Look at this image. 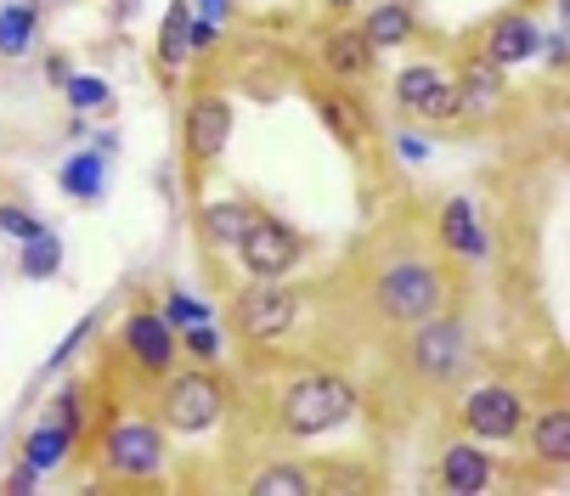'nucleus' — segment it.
Here are the masks:
<instances>
[{
	"label": "nucleus",
	"mask_w": 570,
	"mask_h": 496,
	"mask_svg": "<svg viewBox=\"0 0 570 496\" xmlns=\"http://www.w3.org/2000/svg\"><path fill=\"white\" fill-rule=\"evenodd\" d=\"M125 350L136 356V367H141V373L165 378V373H170V361H176V334H170L165 310H136V316L125 321Z\"/></svg>",
	"instance_id": "9"
},
{
	"label": "nucleus",
	"mask_w": 570,
	"mask_h": 496,
	"mask_svg": "<svg viewBox=\"0 0 570 496\" xmlns=\"http://www.w3.org/2000/svg\"><path fill=\"white\" fill-rule=\"evenodd\" d=\"M367 46L373 51H390V46H401L406 34H413V7H401V0H384V7H373V18H367Z\"/></svg>",
	"instance_id": "22"
},
{
	"label": "nucleus",
	"mask_w": 570,
	"mask_h": 496,
	"mask_svg": "<svg viewBox=\"0 0 570 496\" xmlns=\"http://www.w3.org/2000/svg\"><path fill=\"white\" fill-rule=\"evenodd\" d=\"M220 411H226L220 378H209V373H181V378H170V389H165V424H170V429L204 435V429L220 424Z\"/></svg>",
	"instance_id": "4"
},
{
	"label": "nucleus",
	"mask_w": 570,
	"mask_h": 496,
	"mask_svg": "<svg viewBox=\"0 0 570 496\" xmlns=\"http://www.w3.org/2000/svg\"><path fill=\"white\" fill-rule=\"evenodd\" d=\"M413 367H419V378H430V384L463 378L469 345H463V327H458L452 316H424L419 339H413Z\"/></svg>",
	"instance_id": "6"
},
{
	"label": "nucleus",
	"mask_w": 570,
	"mask_h": 496,
	"mask_svg": "<svg viewBox=\"0 0 570 496\" xmlns=\"http://www.w3.org/2000/svg\"><path fill=\"white\" fill-rule=\"evenodd\" d=\"M35 485H40V468H35V463L23 457V463H18V468L7 474V490H35Z\"/></svg>",
	"instance_id": "34"
},
{
	"label": "nucleus",
	"mask_w": 570,
	"mask_h": 496,
	"mask_svg": "<svg viewBox=\"0 0 570 496\" xmlns=\"http://www.w3.org/2000/svg\"><path fill=\"white\" fill-rule=\"evenodd\" d=\"M294 316H299V299L288 288H272V282H255L232 299V327L243 339H277L294 327Z\"/></svg>",
	"instance_id": "5"
},
{
	"label": "nucleus",
	"mask_w": 570,
	"mask_h": 496,
	"mask_svg": "<svg viewBox=\"0 0 570 496\" xmlns=\"http://www.w3.org/2000/svg\"><path fill=\"white\" fill-rule=\"evenodd\" d=\"M187 57H193V7L176 0V7H165V23H158V62L181 68Z\"/></svg>",
	"instance_id": "18"
},
{
	"label": "nucleus",
	"mask_w": 570,
	"mask_h": 496,
	"mask_svg": "<svg viewBox=\"0 0 570 496\" xmlns=\"http://www.w3.org/2000/svg\"><path fill=\"white\" fill-rule=\"evenodd\" d=\"M446 299L441 288V271L435 266H419V260H395L384 277H379V310L395 316V321H424L435 316Z\"/></svg>",
	"instance_id": "2"
},
{
	"label": "nucleus",
	"mask_w": 570,
	"mask_h": 496,
	"mask_svg": "<svg viewBox=\"0 0 570 496\" xmlns=\"http://www.w3.org/2000/svg\"><path fill=\"white\" fill-rule=\"evenodd\" d=\"M46 79H51V86H62V79H68V62H62V57H46Z\"/></svg>",
	"instance_id": "37"
},
{
	"label": "nucleus",
	"mask_w": 570,
	"mask_h": 496,
	"mask_svg": "<svg viewBox=\"0 0 570 496\" xmlns=\"http://www.w3.org/2000/svg\"><path fill=\"white\" fill-rule=\"evenodd\" d=\"M57 271H62V237H57V231L23 237V277H29V282H46V277H57Z\"/></svg>",
	"instance_id": "23"
},
{
	"label": "nucleus",
	"mask_w": 570,
	"mask_h": 496,
	"mask_svg": "<svg viewBox=\"0 0 570 496\" xmlns=\"http://www.w3.org/2000/svg\"><path fill=\"white\" fill-rule=\"evenodd\" d=\"M249 220H255V209H249V204H237V198H226V204H204V237H209L215 248H237V237L249 231Z\"/></svg>",
	"instance_id": "20"
},
{
	"label": "nucleus",
	"mask_w": 570,
	"mask_h": 496,
	"mask_svg": "<svg viewBox=\"0 0 570 496\" xmlns=\"http://www.w3.org/2000/svg\"><path fill=\"white\" fill-rule=\"evenodd\" d=\"M520 395L514 389H503V384H480V389H469V400H463V424H469V435L485 446V440H514L520 435Z\"/></svg>",
	"instance_id": "8"
},
{
	"label": "nucleus",
	"mask_w": 570,
	"mask_h": 496,
	"mask_svg": "<svg viewBox=\"0 0 570 496\" xmlns=\"http://www.w3.org/2000/svg\"><path fill=\"white\" fill-rule=\"evenodd\" d=\"M395 152H401L406 163H424V158H430V141H424V136H413V130H406V136H395Z\"/></svg>",
	"instance_id": "33"
},
{
	"label": "nucleus",
	"mask_w": 570,
	"mask_h": 496,
	"mask_svg": "<svg viewBox=\"0 0 570 496\" xmlns=\"http://www.w3.org/2000/svg\"><path fill=\"white\" fill-rule=\"evenodd\" d=\"M187 350H193L198 361H215V356H220V334H215L209 321H193V327H187Z\"/></svg>",
	"instance_id": "32"
},
{
	"label": "nucleus",
	"mask_w": 570,
	"mask_h": 496,
	"mask_svg": "<svg viewBox=\"0 0 570 496\" xmlns=\"http://www.w3.org/2000/svg\"><path fill=\"white\" fill-rule=\"evenodd\" d=\"M316 108H322V119H328V130H334L340 141H362V136H367V119H362V108H356L351 97L322 91V97H316Z\"/></svg>",
	"instance_id": "24"
},
{
	"label": "nucleus",
	"mask_w": 570,
	"mask_h": 496,
	"mask_svg": "<svg viewBox=\"0 0 570 496\" xmlns=\"http://www.w3.org/2000/svg\"><path fill=\"white\" fill-rule=\"evenodd\" d=\"M68 452H73V435H68L62 424H51V418H46V424H40V429L29 435V446H23V457H29V463H35L40 474H46V468H57V463H62Z\"/></svg>",
	"instance_id": "25"
},
{
	"label": "nucleus",
	"mask_w": 570,
	"mask_h": 496,
	"mask_svg": "<svg viewBox=\"0 0 570 496\" xmlns=\"http://www.w3.org/2000/svg\"><path fill=\"white\" fill-rule=\"evenodd\" d=\"M351 411H356V389L345 378H328V373H305L283 389V429L299 435V440L340 429Z\"/></svg>",
	"instance_id": "1"
},
{
	"label": "nucleus",
	"mask_w": 570,
	"mask_h": 496,
	"mask_svg": "<svg viewBox=\"0 0 570 496\" xmlns=\"http://www.w3.org/2000/svg\"><path fill=\"white\" fill-rule=\"evenodd\" d=\"M232 141V108L220 97H198L187 113V152L193 158H220Z\"/></svg>",
	"instance_id": "12"
},
{
	"label": "nucleus",
	"mask_w": 570,
	"mask_h": 496,
	"mask_svg": "<svg viewBox=\"0 0 570 496\" xmlns=\"http://www.w3.org/2000/svg\"><path fill=\"white\" fill-rule=\"evenodd\" d=\"M328 7H340V12H345V7H356V0H328Z\"/></svg>",
	"instance_id": "39"
},
{
	"label": "nucleus",
	"mask_w": 570,
	"mask_h": 496,
	"mask_svg": "<svg viewBox=\"0 0 570 496\" xmlns=\"http://www.w3.org/2000/svg\"><path fill=\"white\" fill-rule=\"evenodd\" d=\"M102 463H108V474H119V479H153L158 468H165V435H158L153 424H141V418L108 424V435H102Z\"/></svg>",
	"instance_id": "3"
},
{
	"label": "nucleus",
	"mask_w": 570,
	"mask_h": 496,
	"mask_svg": "<svg viewBox=\"0 0 570 496\" xmlns=\"http://www.w3.org/2000/svg\"><path fill=\"white\" fill-rule=\"evenodd\" d=\"M51 424H62L73 440H79V424H86V411H79V389L68 384V389H57V400H51V411H46Z\"/></svg>",
	"instance_id": "28"
},
{
	"label": "nucleus",
	"mask_w": 570,
	"mask_h": 496,
	"mask_svg": "<svg viewBox=\"0 0 570 496\" xmlns=\"http://www.w3.org/2000/svg\"><path fill=\"white\" fill-rule=\"evenodd\" d=\"M102 176H108V158L91 147V152H73V158L62 163L57 187H62L68 198H79V204H91V198H102Z\"/></svg>",
	"instance_id": "17"
},
{
	"label": "nucleus",
	"mask_w": 570,
	"mask_h": 496,
	"mask_svg": "<svg viewBox=\"0 0 570 496\" xmlns=\"http://www.w3.org/2000/svg\"><path fill=\"white\" fill-rule=\"evenodd\" d=\"M220 40V23H209V18H193V51H204V46H215Z\"/></svg>",
	"instance_id": "35"
},
{
	"label": "nucleus",
	"mask_w": 570,
	"mask_h": 496,
	"mask_svg": "<svg viewBox=\"0 0 570 496\" xmlns=\"http://www.w3.org/2000/svg\"><path fill=\"white\" fill-rule=\"evenodd\" d=\"M441 479H446V490H485L492 485V457H485L474 440H463V446H446L441 452Z\"/></svg>",
	"instance_id": "14"
},
{
	"label": "nucleus",
	"mask_w": 570,
	"mask_h": 496,
	"mask_svg": "<svg viewBox=\"0 0 570 496\" xmlns=\"http://www.w3.org/2000/svg\"><path fill=\"white\" fill-rule=\"evenodd\" d=\"M165 321H170V327H193V321H209V310H204L198 299H187V294H170V299H165Z\"/></svg>",
	"instance_id": "31"
},
{
	"label": "nucleus",
	"mask_w": 570,
	"mask_h": 496,
	"mask_svg": "<svg viewBox=\"0 0 570 496\" xmlns=\"http://www.w3.org/2000/svg\"><path fill=\"white\" fill-rule=\"evenodd\" d=\"M322 62H328L340 79H362L367 68H373V46H367V34L362 29H334L328 40H322Z\"/></svg>",
	"instance_id": "16"
},
{
	"label": "nucleus",
	"mask_w": 570,
	"mask_h": 496,
	"mask_svg": "<svg viewBox=\"0 0 570 496\" xmlns=\"http://www.w3.org/2000/svg\"><path fill=\"white\" fill-rule=\"evenodd\" d=\"M91 334H97V316H86V321H79V327H73V334H68V339H62V345L51 350V361H46V373H62V367H68V356H73L79 345H86Z\"/></svg>",
	"instance_id": "30"
},
{
	"label": "nucleus",
	"mask_w": 570,
	"mask_h": 496,
	"mask_svg": "<svg viewBox=\"0 0 570 496\" xmlns=\"http://www.w3.org/2000/svg\"><path fill=\"white\" fill-rule=\"evenodd\" d=\"M0 231H7V237H35V231H46V220L40 215H29V209H18V204H0Z\"/></svg>",
	"instance_id": "29"
},
{
	"label": "nucleus",
	"mask_w": 570,
	"mask_h": 496,
	"mask_svg": "<svg viewBox=\"0 0 570 496\" xmlns=\"http://www.w3.org/2000/svg\"><path fill=\"white\" fill-rule=\"evenodd\" d=\"M537 51H548V62H564V40H559V34H548Z\"/></svg>",
	"instance_id": "38"
},
{
	"label": "nucleus",
	"mask_w": 570,
	"mask_h": 496,
	"mask_svg": "<svg viewBox=\"0 0 570 496\" xmlns=\"http://www.w3.org/2000/svg\"><path fill=\"white\" fill-rule=\"evenodd\" d=\"M395 102L406 113H424V119H452L458 113V91L446 86L430 62H413V68L395 73Z\"/></svg>",
	"instance_id": "10"
},
{
	"label": "nucleus",
	"mask_w": 570,
	"mask_h": 496,
	"mask_svg": "<svg viewBox=\"0 0 570 496\" xmlns=\"http://www.w3.org/2000/svg\"><path fill=\"white\" fill-rule=\"evenodd\" d=\"M62 97H68L73 113H91V108L108 102V79H97V73H68V79H62Z\"/></svg>",
	"instance_id": "26"
},
{
	"label": "nucleus",
	"mask_w": 570,
	"mask_h": 496,
	"mask_svg": "<svg viewBox=\"0 0 570 496\" xmlns=\"http://www.w3.org/2000/svg\"><path fill=\"white\" fill-rule=\"evenodd\" d=\"M193 12H198V18H209V23H220V18L232 12V0H193Z\"/></svg>",
	"instance_id": "36"
},
{
	"label": "nucleus",
	"mask_w": 570,
	"mask_h": 496,
	"mask_svg": "<svg viewBox=\"0 0 570 496\" xmlns=\"http://www.w3.org/2000/svg\"><path fill=\"white\" fill-rule=\"evenodd\" d=\"M255 490L261 496H299V490H311V479H305V468H266L255 479Z\"/></svg>",
	"instance_id": "27"
},
{
	"label": "nucleus",
	"mask_w": 570,
	"mask_h": 496,
	"mask_svg": "<svg viewBox=\"0 0 570 496\" xmlns=\"http://www.w3.org/2000/svg\"><path fill=\"white\" fill-rule=\"evenodd\" d=\"M537 46H542V29H537L525 12H509V18H498L492 29H485L480 57H485V62H498V68H520V62L537 57Z\"/></svg>",
	"instance_id": "11"
},
{
	"label": "nucleus",
	"mask_w": 570,
	"mask_h": 496,
	"mask_svg": "<svg viewBox=\"0 0 570 496\" xmlns=\"http://www.w3.org/2000/svg\"><path fill=\"white\" fill-rule=\"evenodd\" d=\"M452 91H458V113H492V108L509 97L503 68H498V62H485V57L463 68V79H458Z\"/></svg>",
	"instance_id": "13"
},
{
	"label": "nucleus",
	"mask_w": 570,
	"mask_h": 496,
	"mask_svg": "<svg viewBox=\"0 0 570 496\" xmlns=\"http://www.w3.org/2000/svg\"><path fill=\"white\" fill-rule=\"evenodd\" d=\"M237 255H243V266H249V277H283V271L299 260V237H294L283 220L255 215L249 231L237 237Z\"/></svg>",
	"instance_id": "7"
},
{
	"label": "nucleus",
	"mask_w": 570,
	"mask_h": 496,
	"mask_svg": "<svg viewBox=\"0 0 570 496\" xmlns=\"http://www.w3.org/2000/svg\"><path fill=\"white\" fill-rule=\"evenodd\" d=\"M441 242L452 248V255H463V260H480L485 255V231H480V215H474L469 198H452L441 209Z\"/></svg>",
	"instance_id": "15"
},
{
	"label": "nucleus",
	"mask_w": 570,
	"mask_h": 496,
	"mask_svg": "<svg viewBox=\"0 0 570 496\" xmlns=\"http://www.w3.org/2000/svg\"><path fill=\"white\" fill-rule=\"evenodd\" d=\"M35 29H40V7H35V0H12V7H0V57H23Z\"/></svg>",
	"instance_id": "21"
},
{
	"label": "nucleus",
	"mask_w": 570,
	"mask_h": 496,
	"mask_svg": "<svg viewBox=\"0 0 570 496\" xmlns=\"http://www.w3.org/2000/svg\"><path fill=\"white\" fill-rule=\"evenodd\" d=\"M531 452L542 463H570V406H548L531 424Z\"/></svg>",
	"instance_id": "19"
}]
</instances>
